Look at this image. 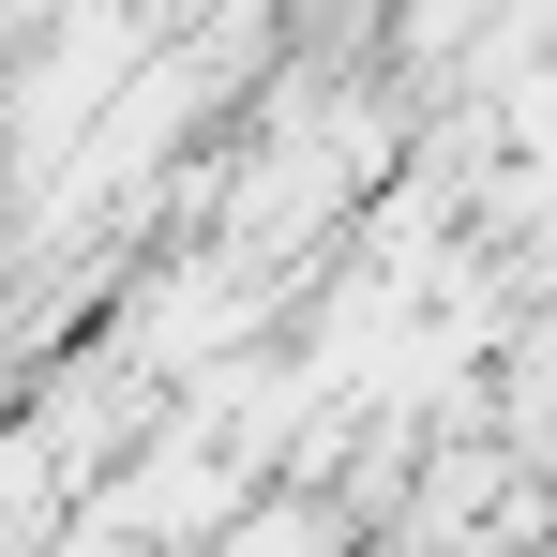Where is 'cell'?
Returning a JSON list of instances; mask_svg holds the SVG:
<instances>
[{
  "instance_id": "cell-1",
  "label": "cell",
  "mask_w": 557,
  "mask_h": 557,
  "mask_svg": "<svg viewBox=\"0 0 557 557\" xmlns=\"http://www.w3.org/2000/svg\"><path fill=\"white\" fill-rule=\"evenodd\" d=\"M226 557H317V528L286 512V528H257V543H226Z\"/></svg>"
}]
</instances>
